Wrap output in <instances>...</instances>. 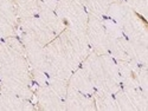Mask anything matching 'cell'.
<instances>
[{"label":"cell","mask_w":148,"mask_h":111,"mask_svg":"<svg viewBox=\"0 0 148 111\" xmlns=\"http://www.w3.org/2000/svg\"><path fill=\"white\" fill-rule=\"evenodd\" d=\"M82 64V69L87 72L96 91L114 95L120 90L121 78L119 66L110 54L89 53Z\"/></svg>","instance_id":"obj_1"},{"label":"cell","mask_w":148,"mask_h":111,"mask_svg":"<svg viewBox=\"0 0 148 111\" xmlns=\"http://www.w3.org/2000/svg\"><path fill=\"white\" fill-rule=\"evenodd\" d=\"M108 13L110 19L116 22L126 38L133 44L147 45V27L146 21L140 14L129 7L125 1H115L110 5Z\"/></svg>","instance_id":"obj_2"},{"label":"cell","mask_w":148,"mask_h":111,"mask_svg":"<svg viewBox=\"0 0 148 111\" xmlns=\"http://www.w3.org/2000/svg\"><path fill=\"white\" fill-rule=\"evenodd\" d=\"M55 11L63 21H69L70 27L66 29L87 32L89 14L77 0H57Z\"/></svg>","instance_id":"obj_3"},{"label":"cell","mask_w":148,"mask_h":111,"mask_svg":"<svg viewBox=\"0 0 148 111\" xmlns=\"http://www.w3.org/2000/svg\"><path fill=\"white\" fill-rule=\"evenodd\" d=\"M87 37L90 47L95 53L109 54L110 45V32L106 25V21L101 20L97 16H89L87 24Z\"/></svg>","instance_id":"obj_4"},{"label":"cell","mask_w":148,"mask_h":111,"mask_svg":"<svg viewBox=\"0 0 148 111\" xmlns=\"http://www.w3.org/2000/svg\"><path fill=\"white\" fill-rule=\"evenodd\" d=\"M19 20H20V27L23 32L44 46L57 37V34L38 16L23 18Z\"/></svg>","instance_id":"obj_5"},{"label":"cell","mask_w":148,"mask_h":111,"mask_svg":"<svg viewBox=\"0 0 148 111\" xmlns=\"http://www.w3.org/2000/svg\"><path fill=\"white\" fill-rule=\"evenodd\" d=\"M20 40L25 48V56L26 59L29 60L30 65L34 71H40L45 72L47 70V59H46V53H45V46L36 42L33 38L29 37L27 34L23 33L20 37Z\"/></svg>","instance_id":"obj_6"},{"label":"cell","mask_w":148,"mask_h":111,"mask_svg":"<svg viewBox=\"0 0 148 111\" xmlns=\"http://www.w3.org/2000/svg\"><path fill=\"white\" fill-rule=\"evenodd\" d=\"M37 97L40 104V108L44 110H63L65 109L64 101L53 89L44 84L37 91Z\"/></svg>","instance_id":"obj_7"},{"label":"cell","mask_w":148,"mask_h":111,"mask_svg":"<svg viewBox=\"0 0 148 111\" xmlns=\"http://www.w3.org/2000/svg\"><path fill=\"white\" fill-rule=\"evenodd\" d=\"M65 109L69 110H91L95 109V102L89 95L82 93L69 85L65 95Z\"/></svg>","instance_id":"obj_8"},{"label":"cell","mask_w":148,"mask_h":111,"mask_svg":"<svg viewBox=\"0 0 148 111\" xmlns=\"http://www.w3.org/2000/svg\"><path fill=\"white\" fill-rule=\"evenodd\" d=\"M69 85L71 88L76 89L77 91L85 93V95H89V96H91L95 92V86L92 85L89 76L87 75V72L82 67L81 69L78 67L77 70L72 72V75L69 78Z\"/></svg>","instance_id":"obj_9"},{"label":"cell","mask_w":148,"mask_h":111,"mask_svg":"<svg viewBox=\"0 0 148 111\" xmlns=\"http://www.w3.org/2000/svg\"><path fill=\"white\" fill-rule=\"evenodd\" d=\"M18 19L34 17L39 11V0H13Z\"/></svg>","instance_id":"obj_10"},{"label":"cell","mask_w":148,"mask_h":111,"mask_svg":"<svg viewBox=\"0 0 148 111\" xmlns=\"http://www.w3.org/2000/svg\"><path fill=\"white\" fill-rule=\"evenodd\" d=\"M117 0H83V6L91 12V14L102 17L108 13L110 5Z\"/></svg>","instance_id":"obj_11"},{"label":"cell","mask_w":148,"mask_h":111,"mask_svg":"<svg viewBox=\"0 0 148 111\" xmlns=\"http://www.w3.org/2000/svg\"><path fill=\"white\" fill-rule=\"evenodd\" d=\"M0 13H3L14 26L18 25V16L13 0H0Z\"/></svg>","instance_id":"obj_12"},{"label":"cell","mask_w":148,"mask_h":111,"mask_svg":"<svg viewBox=\"0 0 148 111\" xmlns=\"http://www.w3.org/2000/svg\"><path fill=\"white\" fill-rule=\"evenodd\" d=\"M14 26L3 13H0V38H8V37L16 35V29Z\"/></svg>","instance_id":"obj_13"},{"label":"cell","mask_w":148,"mask_h":111,"mask_svg":"<svg viewBox=\"0 0 148 111\" xmlns=\"http://www.w3.org/2000/svg\"><path fill=\"white\" fill-rule=\"evenodd\" d=\"M129 7H132L140 16L146 17L147 14V0H123Z\"/></svg>","instance_id":"obj_14"}]
</instances>
